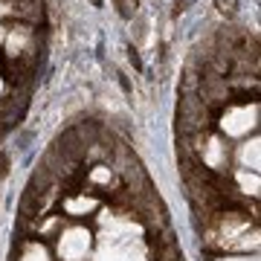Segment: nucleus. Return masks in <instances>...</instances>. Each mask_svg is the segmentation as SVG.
Masks as SVG:
<instances>
[{
	"mask_svg": "<svg viewBox=\"0 0 261 261\" xmlns=\"http://www.w3.org/2000/svg\"><path fill=\"white\" fill-rule=\"evenodd\" d=\"M221 261H258L255 255H232V258H221Z\"/></svg>",
	"mask_w": 261,
	"mask_h": 261,
	"instance_id": "obj_12",
	"label": "nucleus"
},
{
	"mask_svg": "<svg viewBox=\"0 0 261 261\" xmlns=\"http://www.w3.org/2000/svg\"><path fill=\"white\" fill-rule=\"evenodd\" d=\"M9 15H18V6H15V3H6V0H0V18H9Z\"/></svg>",
	"mask_w": 261,
	"mask_h": 261,
	"instance_id": "obj_11",
	"label": "nucleus"
},
{
	"mask_svg": "<svg viewBox=\"0 0 261 261\" xmlns=\"http://www.w3.org/2000/svg\"><path fill=\"white\" fill-rule=\"evenodd\" d=\"M27 44H29V32L27 29H9V32H6V47H9L12 58H18Z\"/></svg>",
	"mask_w": 261,
	"mask_h": 261,
	"instance_id": "obj_4",
	"label": "nucleus"
},
{
	"mask_svg": "<svg viewBox=\"0 0 261 261\" xmlns=\"http://www.w3.org/2000/svg\"><path fill=\"white\" fill-rule=\"evenodd\" d=\"M90 180H93V183H111V168H105V166L93 168V171H90Z\"/></svg>",
	"mask_w": 261,
	"mask_h": 261,
	"instance_id": "obj_10",
	"label": "nucleus"
},
{
	"mask_svg": "<svg viewBox=\"0 0 261 261\" xmlns=\"http://www.w3.org/2000/svg\"><path fill=\"white\" fill-rule=\"evenodd\" d=\"M241 166L244 171H258V140H250L241 145Z\"/></svg>",
	"mask_w": 261,
	"mask_h": 261,
	"instance_id": "obj_5",
	"label": "nucleus"
},
{
	"mask_svg": "<svg viewBox=\"0 0 261 261\" xmlns=\"http://www.w3.org/2000/svg\"><path fill=\"white\" fill-rule=\"evenodd\" d=\"M258 125V105H241V108H229L221 119V128L226 130V137H247L250 130Z\"/></svg>",
	"mask_w": 261,
	"mask_h": 261,
	"instance_id": "obj_2",
	"label": "nucleus"
},
{
	"mask_svg": "<svg viewBox=\"0 0 261 261\" xmlns=\"http://www.w3.org/2000/svg\"><path fill=\"white\" fill-rule=\"evenodd\" d=\"M20 261H49V252L41 247V244H29L27 252L20 255Z\"/></svg>",
	"mask_w": 261,
	"mask_h": 261,
	"instance_id": "obj_9",
	"label": "nucleus"
},
{
	"mask_svg": "<svg viewBox=\"0 0 261 261\" xmlns=\"http://www.w3.org/2000/svg\"><path fill=\"white\" fill-rule=\"evenodd\" d=\"M67 215H87L90 209H96V200L93 197H73V200H67L64 203Z\"/></svg>",
	"mask_w": 261,
	"mask_h": 261,
	"instance_id": "obj_7",
	"label": "nucleus"
},
{
	"mask_svg": "<svg viewBox=\"0 0 261 261\" xmlns=\"http://www.w3.org/2000/svg\"><path fill=\"white\" fill-rule=\"evenodd\" d=\"M6 32H9V29H3V27H0V41H6Z\"/></svg>",
	"mask_w": 261,
	"mask_h": 261,
	"instance_id": "obj_13",
	"label": "nucleus"
},
{
	"mask_svg": "<svg viewBox=\"0 0 261 261\" xmlns=\"http://www.w3.org/2000/svg\"><path fill=\"white\" fill-rule=\"evenodd\" d=\"M238 183H241L244 195L250 197L258 195V171H238Z\"/></svg>",
	"mask_w": 261,
	"mask_h": 261,
	"instance_id": "obj_8",
	"label": "nucleus"
},
{
	"mask_svg": "<svg viewBox=\"0 0 261 261\" xmlns=\"http://www.w3.org/2000/svg\"><path fill=\"white\" fill-rule=\"evenodd\" d=\"M96 261H148V252L134 235H102Z\"/></svg>",
	"mask_w": 261,
	"mask_h": 261,
	"instance_id": "obj_1",
	"label": "nucleus"
},
{
	"mask_svg": "<svg viewBox=\"0 0 261 261\" xmlns=\"http://www.w3.org/2000/svg\"><path fill=\"white\" fill-rule=\"evenodd\" d=\"M203 160L209 163L212 168H221L226 163V145H221L218 140H209V145H206V154Z\"/></svg>",
	"mask_w": 261,
	"mask_h": 261,
	"instance_id": "obj_6",
	"label": "nucleus"
},
{
	"mask_svg": "<svg viewBox=\"0 0 261 261\" xmlns=\"http://www.w3.org/2000/svg\"><path fill=\"white\" fill-rule=\"evenodd\" d=\"M0 93H3V82H0Z\"/></svg>",
	"mask_w": 261,
	"mask_h": 261,
	"instance_id": "obj_14",
	"label": "nucleus"
},
{
	"mask_svg": "<svg viewBox=\"0 0 261 261\" xmlns=\"http://www.w3.org/2000/svg\"><path fill=\"white\" fill-rule=\"evenodd\" d=\"M90 250V232L84 226H73L58 235V255L61 261H82Z\"/></svg>",
	"mask_w": 261,
	"mask_h": 261,
	"instance_id": "obj_3",
	"label": "nucleus"
}]
</instances>
